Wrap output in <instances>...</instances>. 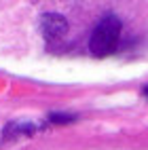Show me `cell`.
<instances>
[{"label": "cell", "mask_w": 148, "mask_h": 150, "mask_svg": "<svg viewBox=\"0 0 148 150\" xmlns=\"http://www.w3.org/2000/svg\"><path fill=\"white\" fill-rule=\"evenodd\" d=\"M36 125L34 123H25V121H19V123H11L4 129V135L6 137H19V135H32L36 131Z\"/></svg>", "instance_id": "obj_3"}, {"label": "cell", "mask_w": 148, "mask_h": 150, "mask_svg": "<svg viewBox=\"0 0 148 150\" xmlns=\"http://www.w3.org/2000/svg\"><path fill=\"white\" fill-rule=\"evenodd\" d=\"M40 30H42V36L47 40L62 38L68 32V21H66V17L59 15V13H45L40 17Z\"/></svg>", "instance_id": "obj_2"}, {"label": "cell", "mask_w": 148, "mask_h": 150, "mask_svg": "<svg viewBox=\"0 0 148 150\" xmlns=\"http://www.w3.org/2000/svg\"><path fill=\"white\" fill-rule=\"evenodd\" d=\"M49 121L55 123V125H66V123L76 121V116L74 114H66V112H53V114H49Z\"/></svg>", "instance_id": "obj_4"}, {"label": "cell", "mask_w": 148, "mask_h": 150, "mask_svg": "<svg viewBox=\"0 0 148 150\" xmlns=\"http://www.w3.org/2000/svg\"><path fill=\"white\" fill-rule=\"evenodd\" d=\"M121 19L114 17V15H108L104 17L100 23L95 25V30L91 32V38H89V51L97 57H106L110 55L116 45H118V38H121Z\"/></svg>", "instance_id": "obj_1"}]
</instances>
